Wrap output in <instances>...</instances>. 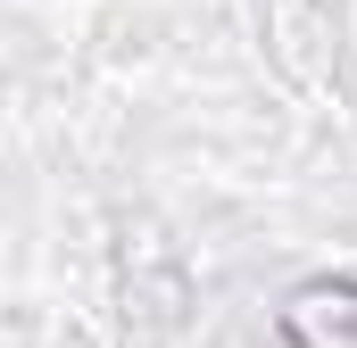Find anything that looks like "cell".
Here are the masks:
<instances>
[{"mask_svg":"<svg viewBox=\"0 0 357 348\" xmlns=\"http://www.w3.org/2000/svg\"><path fill=\"white\" fill-rule=\"evenodd\" d=\"M274 340L282 348H357V265L299 274L274 299Z\"/></svg>","mask_w":357,"mask_h":348,"instance_id":"1","label":"cell"}]
</instances>
